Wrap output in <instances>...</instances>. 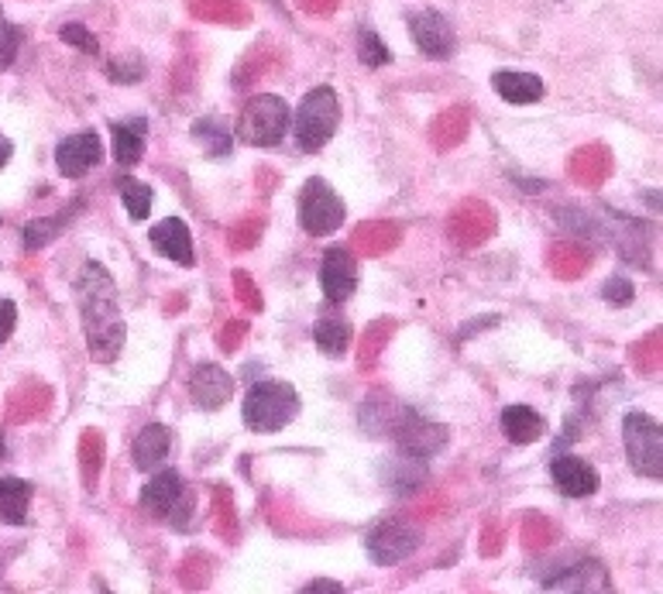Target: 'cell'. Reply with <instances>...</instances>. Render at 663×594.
Wrapping results in <instances>:
<instances>
[{
  "label": "cell",
  "mask_w": 663,
  "mask_h": 594,
  "mask_svg": "<svg viewBox=\"0 0 663 594\" xmlns=\"http://www.w3.org/2000/svg\"><path fill=\"white\" fill-rule=\"evenodd\" d=\"M351 337H354V330H351V323L341 313H323L313 323L317 351L327 354V358H344V354L351 351Z\"/></svg>",
  "instance_id": "23"
},
{
  "label": "cell",
  "mask_w": 663,
  "mask_h": 594,
  "mask_svg": "<svg viewBox=\"0 0 663 594\" xmlns=\"http://www.w3.org/2000/svg\"><path fill=\"white\" fill-rule=\"evenodd\" d=\"M303 409V399L296 385L279 382V378H262V382L248 385L241 399V419L251 433H279L289 423H296Z\"/></svg>",
  "instance_id": "2"
},
{
  "label": "cell",
  "mask_w": 663,
  "mask_h": 594,
  "mask_svg": "<svg viewBox=\"0 0 663 594\" xmlns=\"http://www.w3.org/2000/svg\"><path fill=\"white\" fill-rule=\"evenodd\" d=\"M234 395V378L227 368L221 365H197L189 371V399H193V406L203 409V413H217L224 409Z\"/></svg>",
  "instance_id": "13"
},
{
  "label": "cell",
  "mask_w": 663,
  "mask_h": 594,
  "mask_svg": "<svg viewBox=\"0 0 663 594\" xmlns=\"http://www.w3.org/2000/svg\"><path fill=\"white\" fill-rule=\"evenodd\" d=\"M17 326V306L11 299H0V347H4Z\"/></svg>",
  "instance_id": "31"
},
{
  "label": "cell",
  "mask_w": 663,
  "mask_h": 594,
  "mask_svg": "<svg viewBox=\"0 0 663 594\" xmlns=\"http://www.w3.org/2000/svg\"><path fill=\"white\" fill-rule=\"evenodd\" d=\"M76 310H80L90 358L97 365H114L117 354L125 351L128 326L121 313V299H117L114 275L100 261H86L76 275Z\"/></svg>",
  "instance_id": "1"
},
{
  "label": "cell",
  "mask_w": 663,
  "mask_h": 594,
  "mask_svg": "<svg viewBox=\"0 0 663 594\" xmlns=\"http://www.w3.org/2000/svg\"><path fill=\"white\" fill-rule=\"evenodd\" d=\"M0 17H4V11H0Z\"/></svg>",
  "instance_id": "35"
},
{
  "label": "cell",
  "mask_w": 663,
  "mask_h": 594,
  "mask_svg": "<svg viewBox=\"0 0 663 594\" xmlns=\"http://www.w3.org/2000/svg\"><path fill=\"white\" fill-rule=\"evenodd\" d=\"M502 433L516 447H530L547 433V423H543V416L530 406H506L502 409Z\"/></svg>",
  "instance_id": "22"
},
{
  "label": "cell",
  "mask_w": 663,
  "mask_h": 594,
  "mask_svg": "<svg viewBox=\"0 0 663 594\" xmlns=\"http://www.w3.org/2000/svg\"><path fill=\"white\" fill-rule=\"evenodd\" d=\"M110 155L121 169H134L145 158V134L149 121L145 117H131V121H110Z\"/></svg>",
  "instance_id": "18"
},
{
  "label": "cell",
  "mask_w": 663,
  "mask_h": 594,
  "mask_svg": "<svg viewBox=\"0 0 663 594\" xmlns=\"http://www.w3.org/2000/svg\"><path fill=\"white\" fill-rule=\"evenodd\" d=\"M8 458V437H4V430H0V461Z\"/></svg>",
  "instance_id": "34"
},
{
  "label": "cell",
  "mask_w": 663,
  "mask_h": 594,
  "mask_svg": "<svg viewBox=\"0 0 663 594\" xmlns=\"http://www.w3.org/2000/svg\"><path fill=\"white\" fill-rule=\"evenodd\" d=\"M80 210H83L80 200H73L62 213H56V217H35V221H28L25 227H21V245H25V251L49 248L56 237H62V230L73 224V217H76Z\"/></svg>",
  "instance_id": "20"
},
{
  "label": "cell",
  "mask_w": 663,
  "mask_h": 594,
  "mask_svg": "<svg viewBox=\"0 0 663 594\" xmlns=\"http://www.w3.org/2000/svg\"><path fill=\"white\" fill-rule=\"evenodd\" d=\"M173 454V430L165 423H149L141 426L134 443H131V464L141 471V474H152L158 471L165 461Z\"/></svg>",
  "instance_id": "16"
},
{
  "label": "cell",
  "mask_w": 663,
  "mask_h": 594,
  "mask_svg": "<svg viewBox=\"0 0 663 594\" xmlns=\"http://www.w3.org/2000/svg\"><path fill=\"white\" fill-rule=\"evenodd\" d=\"M410 35L416 41V49L426 56V59H437V62H447L458 49V35H454V25L447 21L440 11L434 8H423V11H413L410 17Z\"/></svg>",
  "instance_id": "10"
},
{
  "label": "cell",
  "mask_w": 663,
  "mask_h": 594,
  "mask_svg": "<svg viewBox=\"0 0 663 594\" xmlns=\"http://www.w3.org/2000/svg\"><path fill=\"white\" fill-rule=\"evenodd\" d=\"M543 591H550V594H554V591L591 594V591H612V584H608L605 567H602L599 560L584 557V560H575L571 567H564L560 574L543 578Z\"/></svg>",
  "instance_id": "15"
},
{
  "label": "cell",
  "mask_w": 663,
  "mask_h": 594,
  "mask_svg": "<svg viewBox=\"0 0 663 594\" xmlns=\"http://www.w3.org/2000/svg\"><path fill=\"white\" fill-rule=\"evenodd\" d=\"M303 594H344L347 587L341 584V581H330V578H323V581H310V584H306V587H299Z\"/></svg>",
  "instance_id": "32"
},
{
  "label": "cell",
  "mask_w": 663,
  "mask_h": 594,
  "mask_svg": "<svg viewBox=\"0 0 663 594\" xmlns=\"http://www.w3.org/2000/svg\"><path fill=\"white\" fill-rule=\"evenodd\" d=\"M492 86L506 104H516V107L540 104L547 97V83L536 73H519V69H499V73L492 76Z\"/></svg>",
  "instance_id": "19"
},
{
  "label": "cell",
  "mask_w": 663,
  "mask_h": 594,
  "mask_svg": "<svg viewBox=\"0 0 663 594\" xmlns=\"http://www.w3.org/2000/svg\"><path fill=\"white\" fill-rule=\"evenodd\" d=\"M386 437L395 443L399 454H410V458H419V461H430V458L443 454V447H447L443 426L437 419H430V416L410 409V406L392 413Z\"/></svg>",
  "instance_id": "6"
},
{
  "label": "cell",
  "mask_w": 663,
  "mask_h": 594,
  "mask_svg": "<svg viewBox=\"0 0 663 594\" xmlns=\"http://www.w3.org/2000/svg\"><path fill=\"white\" fill-rule=\"evenodd\" d=\"M117 193H121V203H125V210H128L131 221H149L152 203H155V193H152L149 182L125 176L121 182H117Z\"/></svg>",
  "instance_id": "25"
},
{
  "label": "cell",
  "mask_w": 663,
  "mask_h": 594,
  "mask_svg": "<svg viewBox=\"0 0 663 594\" xmlns=\"http://www.w3.org/2000/svg\"><path fill=\"white\" fill-rule=\"evenodd\" d=\"M104 73H107V80L117 83V86H131V83H141V80H145L149 66H145V59H141L138 52H125V56L107 59Z\"/></svg>",
  "instance_id": "26"
},
{
  "label": "cell",
  "mask_w": 663,
  "mask_h": 594,
  "mask_svg": "<svg viewBox=\"0 0 663 594\" xmlns=\"http://www.w3.org/2000/svg\"><path fill=\"white\" fill-rule=\"evenodd\" d=\"M138 506H141V512H145L149 519H158V522L169 519L173 522V515L186 506V482H182V474L176 467L152 471V478L145 482V488H141V495H138Z\"/></svg>",
  "instance_id": "9"
},
{
  "label": "cell",
  "mask_w": 663,
  "mask_h": 594,
  "mask_svg": "<svg viewBox=\"0 0 663 594\" xmlns=\"http://www.w3.org/2000/svg\"><path fill=\"white\" fill-rule=\"evenodd\" d=\"M11 158H14V145H11V138L0 131V169H8Z\"/></svg>",
  "instance_id": "33"
},
{
  "label": "cell",
  "mask_w": 663,
  "mask_h": 594,
  "mask_svg": "<svg viewBox=\"0 0 663 594\" xmlns=\"http://www.w3.org/2000/svg\"><path fill=\"white\" fill-rule=\"evenodd\" d=\"M293 124V107L275 97V93H258L245 104V110L234 121V141L251 148H275L282 138L289 134Z\"/></svg>",
  "instance_id": "4"
},
{
  "label": "cell",
  "mask_w": 663,
  "mask_h": 594,
  "mask_svg": "<svg viewBox=\"0 0 663 594\" xmlns=\"http://www.w3.org/2000/svg\"><path fill=\"white\" fill-rule=\"evenodd\" d=\"M423 543V533L402 519H386L365 536V554L375 567H395L410 560Z\"/></svg>",
  "instance_id": "8"
},
{
  "label": "cell",
  "mask_w": 663,
  "mask_h": 594,
  "mask_svg": "<svg viewBox=\"0 0 663 594\" xmlns=\"http://www.w3.org/2000/svg\"><path fill=\"white\" fill-rule=\"evenodd\" d=\"M338 124H341V100H338L334 86H313L299 100L289 128L296 138V148L306 155H317V152H323L327 141L338 134Z\"/></svg>",
  "instance_id": "3"
},
{
  "label": "cell",
  "mask_w": 663,
  "mask_h": 594,
  "mask_svg": "<svg viewBox=\"0 0 663 594\" xmlns=\"http://www.w3.org/2000/svg\"><path fill=\"white\" fill-rule=\"evenodd\" d=\"M149 241H152V248L162 254V258H169L173 265H193L197 261V254H193V234H189V227H186V221H179V217H165V221H158L152 230H149Z\"/></svg>",
  "instance_id": "17"
},
{
  "label": "cell",
  "mask_w": 663,
  "mask_h": 594,
  "mask_svg": "<svg viewBox=\"0 0 663 594\" xmlns=\"http://www.w3.org/2000/svg\"><path fill=\"white\" fill-rule=\"evenodd\" d=\"M104 162V141L97 131H76L59 141L56 148V169L66 179H83Z\"/></svg>",
  "instance_id": "12"
},
{
  "label": "cell",
  "mask_w": 663,
  "mask_h": 594,
  "mask_svg": "<svg viewBox=\"0 0 663 594\" xmlns=\"http://www.w3.org/2000/svg\"><path fill=\"white\" fill-rule=\"evenodd\" d=\"M550 478L564 498H591L599 491V471L575 454H557L550 461Z\"/></svg>",
  "instance_id": "14"
},
{
  "label": "cell",
  "mask_w": 663,
  "mask_h": 594,
  "mask_svg": "<svg viewBox=\"0 0 663 594\" xmlns=\"http://www.w3.org/2000/svg\"><path fill=\"white\" fill-rule=\"evenodd\" d=\"M59 38L69 45V49H80L83 56H100L97 35H93L86 25H80V21H69V25H62V28H59Z\"/></svg>",
  "instance_id": "28"
},
{
  "label": "cell",
  "mask_w": 663,
  "mask_h": 594,
  "mask_svg": "<svg viewBox=\"0 0 663 594\" xmlns=\"http://www.w3.org/2000/svg\"><path fill=\"white\" fill-rule=\"evenodd\" d=\"M347 221V206L338 197V189L323 176L306 179L299 189V227L310 237H330L338 234Z\"/></svg>",
  "instance_id": "7"
},
{
  "label": "cell",
  "mask_w": 663,
  "mask_h": 594,
  "mask_svg": "<svg viewBox=\"0 0 663 594\" xmlns=\"http://www.w3.org/2000/svg\"><path fill=\"white\" fill-rule=\"evenodd\" d=\"M320 293L330 306H344L358 289V261L347 248H327L320 258Z\"/></svg>",
  "instance_id": "11"
},
{
  "label": "cell",
  "mask_w": 663,
  "mask_h": 594,
  "mask_svg": "<svg viewBox=\"0 0 663 594\" xmlns=\"http://www.w3.org/2000/svg\"><path fill=\"white\" fill-rule=\"evenodd\" d=\"M623 447L629 467L647 482L663 478V426L650 413H626L623 419Z\"/></svg>",
  "instance_id": "5"
},
{
  "label": "cell",
  "mask_w": 663,
  "mask_h": 594,
  "mask_svg": "<svg viewBox=\"0 0 663 594\" xmlns=\"http://www.w3.org/2000/svg\"><path fill=\"white\" fill-rule=\"evenodd\" d=\"M358 59H362V66H368V69H382V66L392 62V49H389L382 38H378V32L362 28V32H358Z\"/></svg>",
  "instance_id": "27"
},
{
  "label": "cell",
  "mask_w": 663,
  "mask_h": 594,
  "mask_svg": "<svg viewBox=\"0 0 663 594\" xmlns=\"http://www.w3.org/2000/svg\"><path fill=\"white\" fill-rule=\"evenodd\" d=\"M189 134H193L200 145L206 148V155H213V158H227L234 152V131L224 128L217 117H200Z\"/></svg>",
  "instance_id": "24"
},
{
  "label": "cell",
  "mask_w": 663,
  "mask_h": 594,
  "mask_svg": "<svg viewBox=\"0 0 663 594\" xmlns=\"http://www.w3.org/2000/svg\"><path fill=\"white\" fill-rule=\"evenodd\" d=\"M17 49H21V28L11 25L8 17H0V73L14 66Z\"/></svg>",
  "instance_id": "29"
},
{
  "label": "cell",
  "mask_w": 663,
  "mask_h": 594,
  "mask_svg": "<svg viewBox=\"0 0 663 594\" xmlns=\"http://www.w3.org/2000/svg\"><path fill=\"white\" fill-rule=\"evenodd\" d=\"M602 299H605L608 306H629V302L636 299V289H632L629 278L615 275V278H608V282L602 285Z\"/></svg>",
  "instance_id": "30"
},
{
  "label": "cell",
  "mask_w": 663,
  "mask_h": 594,
  "mask_svg": "<svg viewBox=\"0 0 663 594\" xmlns=\"http://www.w3.org/2000/svg\"><path fill=\"white\" fill-rule=\"evenodd\" d=\"M32 495L35 488L25 478H14V474L0 478V522L4 526H25L32 512Z\"/></svg>",
  "instance_id": "21"
}]
</instances>
